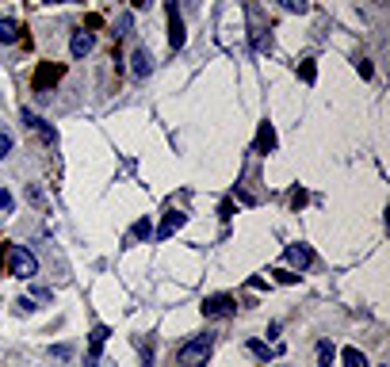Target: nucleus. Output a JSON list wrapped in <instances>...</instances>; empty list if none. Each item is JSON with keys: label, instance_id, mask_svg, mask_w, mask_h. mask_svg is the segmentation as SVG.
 I'll list each match as a JSON object with an SVG mask.
<instances>
[{"label": "nucleus", "instance_id": "21", "mask_svg": "<svg viewBox=\"0 0 390 367\" xmlns=\"http://www.w3.org/2000/svg\"><path fill=\"white\" fill-rule=\"evenodd\" d=\"M130 27H134V20H130V12H122L119 20H115V31H111V35H115V39H122V35H130Z\"/></svg>", "mask_w": 390, "mask_h": 367}, {"label": "nucleus", "instance_id": "9", "mask_svg": "<svg viewBox=\"0 0 390 367\" xmlns=\"http://www.w3.org/2000/svg\"><path fill=\"white\" fill-rule=\"evenodd\" d=\"M20 119H23V122H27V127H31V130H39L46 146H54V142H58V130H54V127H50V122H46V119H39V115H35L31 107H23V111H20Z\"/></svg>", "mask_w": 390, "mask_h": 367}, {"label": "nucleus", "instance_id": "30", "mask_svg": "<svg viewBox=\"0 0 390 367\" xmlns=\"http://www.w3.org/2000/svg\"><path fill=\"white\" fill-rule=\"evenodd\" d=\"M275 276H280V284H299V276H294V272H275Z\"/></svg>", "mask_w": 390, "mask_h": 367}, {"label": "nucleus", "instance_id": "23", "mask_svg": "<svg viewBox=\"0 0 390 367\" xmlns=\"http://www.w3.org/2000/svg\"><path fill=\"white\" fill-rule=\"evenodd\" d=\"M318 356H321V363L329 367V360H333V344H329V341H318Z\"/></svg>", "mask_w": 390, "mask_h": 367}, {"label": "nucleus", "instance_id": "31", "mask_svg": "<svg viewBox=\"0 0 390 367\" xmlns=\"http://www.w3.org/2000/svg\"><path fill=\"white\" fill-rule=\"evenodd\" d=\"M46 4H73V0H46Z\"/></svg>", "mask_w": 390, "mask_h": 367}, {"label": "nucleus", "instance_id": "26", "mask_svg": "<svg viewBox=\"0 0 390 367\" xmlns=\"http://www.w3.org/2000/svg\"><path fill=\"white\" fill-rule=\"evenodd\" d=\"M50 356H54V360H69L73 348H69V344H58V348H50Z\"/></svg>", "mask_w": 390, "mask_h": 367}, {"label": "nucleus", "instance_id": "5", "mask_svg": "<svg viewBox=\"0 0 390 367\" xmlns=\"http://www.w3.org/2000/svg\"><path fill=\"white\" fill-rule=\"evenodd\" d=\"M62 65H54V62H39V69H35V77H31V88L35 92H54V84L62 81Z\"/></svg>", "mask_w": 390, "mask_h": 367}, {"label": "nucleus", "instance_id": "28", "mask_svg": "<svg viewBox=\"0 0 390 367\" xmlns=\"http://www.w3.org/2000/svg\"><path fill=\"white\" fill-rule=\"evenodd\" d=\"M16 310H20V314H35V298H20Z\"/></svg>", "mask_w": 390, "mask_h": 367}, {"label": "nucleus", "instance_id": "20", "mask_svg": "<svg viewBox=\"0 0 390 367\" xmlns=\"http://www.w3.org/2000/svg\"><path fill=\"white\" fill-rule=\"evenodd\" d=\"M138 352H142V363H146V367H154V337L138 341Z\"/></svg>", "mask_w": 390, "mask_h": 367}, {"label": "nucleus", "instance_id": "13", "mask_svg": "<svg viewBox=\"0 0 390 367\" xmlns=\"http://www.w3.org/2000/svg\"><path fill=\"white\" fill-rule=\"evenodd\" d=\"M20 39H23V27L4 16V20H0V42H4V46H12V42H20Z\"/></svg>", "mask_w": 390, "mask_h": 367}, {"label": "nucleus", "instance_id": "1", "mask_svg": "<svg viewBox=\"0 0 390 367\" xmlns=\"http://www.w3.org/2000/svg\"><path fill=\"white\" fill-rule=\"evenodd\" d=\"M211 352H214V333H199L176 348V363L180 367H207Z\"/></svg>", "mask_w": 390, "mask_h": 367}, {"label": "nucleus", "instance_id": "27", "mask_svg": "<svg viewBox=\"0 0 390 367\" xmlns=\"http://www.w3.org/2000/svg\"><path fill=\"white\" fill-rule=\"evenodd\" d=\"M356 69H360V77H364V81H371V62L367 58H356Z\"/></svg>", "mask_w": 390, "mask_h": 367}, {"label": "nucleus", "instance_id": "16", "mask_svg": "<svg viewBox=\"0 0 390 367\" xmlns=\"http://www.w3.org/2000/svg\"><path fill=\"white\" fill-rule=\"evenodd\" d=\"M154 238V226H149V219H138L134 226H130V241H149Z\"/></svg>", "mask_w": 390, "mask_h": 367}, {"label": "nucleus", "instance_id": "32", "mask_svg": "<svg viewBox=\"0 0 390 367\" xmlns=\"http://www.w3.org/2000/svg\"><path fill=\"white\" fill-rule=\"evenodd\" d=\"M379 367H386V363H379Z\"/></svg>", "mask_w": 390, "mask_h": 367}, {"label": "nucleus", "instance_id": "15", "mask_svg": "<svg viewBox=\"0 0 390 367\" xmlns=\"http://www.w3.org/2000/svg\"><path fill=\"white\" fill-rule=\"evenodd\" d=\"M249 352L256 356V360H264V363H268L272 356H280V352H283V348H280V344H275V348H268L264 341H249Z\"/></svg>", "mask_w": 390, "mask_h": 367}, {"label": "nucleus", "instance_id": "4", "mask_svg": "<svg viewBox=\"0 0 390 367\" xmlns=\"http://www.w3.org/2000/svg\"><path fill=\"white\" fill-rule=\"evenodd\" d=\"M199 310H203V318H234L237 314V298L234 295H207Z\"/></svg>", "mask_w": 390, "mask_h": 367}, {"label": "nucleus", "instance_id": "6", "mask_svg": "<svg viewBox=\"0 0 390 367\" xmlns=\"http://www.w3.org/2000/svg\"><path fill=\"white\" fill-rule=\"evenodd\" d=\"M108 337H111L108 325H92V333H88V352H84V363H88V367L100 363V352H103V344H108Z\"/></svg>", "mask_w": 390, "mask_h": 367}, {"label": "nucleus", "instance_id": "2", "mask_svg": "<svg viewBox=\"0 0 390 367\" xmlns=\"http://www.w3.org/2000/svg\"><path fill=\"white\" fill-rule=\"evenodd\" d=\"M245 20H249L253 54H272V23L264 20V12H260L256 4H245Z\"/></svg>", "mask_w": 390, "mask_h": 367}, {"label": "nucleus", "instance_id": "10", "mask_svg": "<svg viewBox=\"0 0 390 367\" xmlns=\"http://www.w3.org/2000/svg\"><path fill=\"white\" fill-rule=\"evenodd\" d=\"M92 50H96V35L84 31V27H81V31H73V39H69V54H73V58H88Z\"/></svg>", "mask_w": 390, "mask_h": 367}, {"label": "nucleus", "instance_id": "14", "mask_svg": "<svg viewBox=\"0 0 390 367\" xmlns=\"http://www.w3.org/2000/svg\"><path fill=\"white\" fill-rule=\"evenodd\" d=\"M256 149H260V153H272V149H275V130H272V122H260V130H256Z\"/></svg>", "mask_w": 390, "mask_h": 367}, {"label": "nucleus", "instance_id": "29", "mask_svg": "<svg viewBox=\"0 0 390 367\" xmlns=\"http://www.w3.org/2000/svg\"><path fill=\"white\" fill-rule=\"evenodd\" d=\"M27 199H31L35 206H42V192H39V187H35V184H31V187H27Z\"/></svg>", "mask_w": 390, "mask_h": 367}, {"label": "nucleus", "instance_id": "18", "mask_svg": "<svg viewBox=\"0 0 390 367\" xmlns=\"http://www.w3.org/2000/svg\"><path fill=\"white\" fill-rule=\"evenodd\" d=\"M345 367H367V356L360 348H345Z\"/></svg>", "mask_w": 390, "mask_h": 367}, {"label": "nucleus", "instance_id": "22", "mask_svg": "<svg viewBox=\"0 0 390 367\" xmlns=\"http://www.w3.org/2000/svg\"><path fill=\"white\" fill-rule=\"evenodd\" d=\"M16 206V199H12V192H8V187H0V214H8Z\"/></svg>", "mask_w": 390, "mask_h": 367}, {"label": "nucleus", "instance_id": "12", "mask_svg": "<svg viewBox=\"0 0 390 367\" xmlns=\"http://www.w3.org/2000/svg\"><path fill=\"white\" fill-rule=\"evenodd\" d=\"M130 69H134V77H149V73H154V54H149L146 46H138V50L130 54Z\"/></svg>", "mask_w": 390, "mask_h": 367}, {"label": "nucleus", "instance_id": "8", "mask_svg": "<svg viewBox=\"0 0 390 367\" xmlns=\"http://www.w3.org/2000/svg\"><path fill=\"white\" fill-rule=\"evenodd\" d=\"M184 42H188L184 20H180V12H176V0H168V46H173V50H184Z\"/></svg>", "mask_w": 390, "mask_h": 367}, {"label": "nucleus", "instance_id": "3", "mask_svg": "<svg viewBox=\"0 0 390 367\" xmlns=\"http://www.w3.org/2000/svg\"><path fill=\"white\" fill-rule=\"evenodd\" d=\"M8 276L16 279H35L39 276V260L27 245H8Z\"/></svg>", "mask_w": 390, "mask_h": 367}, {"label": "nucleus", "instance_id": "11", "mask_svg": "<svg viewBox=\"0 0 390 367\" xmlns=\"http://www.w3.org/2000/svg\"><path fill=\"white\" fill-rule=\"evenodd\" d=\"M184 222H188V214H184V211H168V214H165V222H161V230L154 233V238H157V241H168Z\"/></svg>", "mask_w": 390, "mask_h": 367}, {"label": "nucleus", "instance_id": "24", "mask_svg": "<svg viewBox=\"0 0 390 367\" xmlns=\"http://www.w3.org/2000/svg\"><path fill=\"white\" fill-rule=\"evenodd\" d=\"M8 153H12V134L0 130V157H8Z\"/></svg>", "mask_w": 390, "mask_h": 367}, {"label": "nucleus", "instance_id": "19", "mask_svg": "<svg viewBox=\"0 0 390 367\" xmlns=\"http://www.w3.org/2000/svg\"><path fill=\"white\" fill-rule=\"evenodd\" d=\"M280 8H283V12L302 16V12H310V0H280Z\"/></svg>", "mask_w": 390, "mask_h": 367}, {"label": "nucleus", "instance_id": "17", "mask_svg": "<svg viewBox=\"0 0 390 367\" xmlns=\"http://www.w3.org/2000/svg\"><path fill=\"white\" fill-rule=\"evenodd\" d=\"M299 77H302V84H314L318 81V65H314V58H306L299 65Z\"/></svg>", "mask_w": 390, "mask_h": 367}, {"label": "nucleus", "instance_id": "7", "mask_svg": "<svg viewBox=\"0 0 390 367\" xmlns=\"http://www.w3.org/2000/svg\"><path fill=\"white\" fill-rule=\"evenodd\" d=\"M283 257H287V264H291V268H299V272H306V268L314 264V249H310L306 241H291Z\"/></svg>", "mask_w": 390, "mask_h": 367}, {"label": "nucleus", "instance_id": "25", "mask_svg": "<svg viewBox=\"0 0 390 367\" xmlns=\"http://www.w3.org/2000/svg\"><path fill=\"white\" fill-rule=\"evenodd\" d=\"M302 203H306V192H302V187H291V206H294V211H299Z\"/></svg>", "mask_w": 390, "mask_h": 367}]
</instances>
